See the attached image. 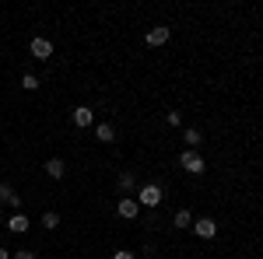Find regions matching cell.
Instances as JSON below:
<instances>
[{"mask_svg": "<svg viewBox=\"0 0 263 259\" xmlns=\"http://www.w3.org/2000/svg\"><path fill=\"white\" fill-rule=\"evenodd\" d=\"M137 203H141V207H158V203H162V186H155V182L141 186V193H137Z\"/></svg>", "mask_w": 263, "mask_h": 259, "instance_id": "1", "label": "cell"}, {"mask_svg": "<svg viewBox=\"0 0 263 259\" xmlns=\"http://www.w3.org/2000/svg\"><path fill=\"white\" fill-rule=\"evenodd\" d=\"M179 165L186 168V172H190V175H200L203 168H207V165H203V158L197 154V151H186V154L179 158Z\"/></svg>", "mask_w": 263, "mask_h": 259, "instance_id": "2", "label": "cell"}, {"mask_svg": "<svg viewBox=\"0 0 263 259\" xmlns=\"http://www.w3.org/2000/svg\"><path fill=\"white\" fill-rule=\"evenodd\" d=\"M28 49H32L35 60H49V56H53V42H49V39H32Z\"/></svg>", "mask_w": 263, "mask_h": 259, "instance_id": "3", "label": "cell"}, {"mask_svg": "<svg viewBox=\"0 0 263 259\" xmlns=\"http://www.w3.org/2000/svg\"><path fill=\"white\" fill-rule=\"evenodd\" d=\"M116 210H120V217H137V214H141V203H137V200L134 196H126V200H120V207H116Z\"/></svg>", "mask_w": 263, "mask_h": 259, "instance_id": "4", "label": "cell"}, {"mask_svg": "<svg viewBox=\"0 0 263 259\" xmlns=\"http://www.w3.org/2000/svg\"><path fill=\"white\" fill-rule=\"evenodd\" d=\"M193 231H197L200 238H214V235H218V224H214L211 217H200L197 224H193Z\"/></svg>", "mask_w": 263, "mask_h": 259, "instance_id": "5", "label": "cell"}, {"mask_svg": "<svg viewBox=\"0 0 263 259\" xmlns=\"http://www.w3.org/2000/svg\"><path fill=\"white\" fill-rule=\"evenodd\" d=\"M168 35H172V32H168L165 25H155V28L147 32V46H165V42H168Z\"/></svg>", "mask_w": 263, "mask_h": 259, "instance_id": "6", "label": "cell"}, {"mask_svg": "<svg viewBox=\"0 0 263 259\" xmlns=\"http://www.w3.org/2000/svg\"><path fill=\"white\" fill-rule=\"evenodd\" d=\"M91 123H95V112H91V109H88V105H78V109H74V126H91Z\"/></svg>", "mask_w": 263, "mask_h": 259, "instance_id": "7", "label": "cell"}, {"mask_svg": "<svg viewBox=\"0 0 263 259\" xmlns=\"http://www.w3.org/2000/svg\"><path fill=\"white\" fill-rule=\"evenodd\" d=\"M63 172H67V165H63L60 158H49V161H46V175H49V179H63Z\"/></svg>", "mask_w": 263, "mask_h": 259, "instance_id": "8", "label": "cell"}, {"mask_svg": "<svg viewBox=\"0 0 263 259\" xmlns=\"http://www.w3.org/2000/svg\"><path fill=\"white\" fill-rule=\"evenodd\" d=\"M0 200H4V203H11V207H21V196L7 186V182H0Z\"/></svg>", "mask_w": 263, "mask_h": 259, "instance_id": "9", "label": "cell"}, {"mask_svg": "<svg viewBox=\"0 0 263 259\" xmlns=\"http://www.w3.org/2000/svg\"><path fill=\"white\" fill-rule=\"evenodd\" d=\"M95 137H99L102 144H112V140H116V130H112L109 123H99V126H95Z\"/></svg>", "mask_w": 263, "mask_h": 259, "instance_id": "10", "label": "cell"}, {"mask_svg": "<svg viewBox=\"0 0 263 259\" xmlns=\"http://www.w3.org/2000/svg\"><path fill=\"white\" fill-rule=\"evenodd\" d=\"M7 228H11L14 235H25V231H28V217H25V214H14V217L7 221Z\"/></svg>", "mask_w": 263, "mask_h": 259, "instance_id": "11", "label": "cell"}, {"mask_svg": "<svg viewBox=\"0 0 263 259\" xmlns=\"http://www.w3.org/2000/svg\"><path fill=\"white\" fill-rule=\"evenodd\" d=\"M172 228H193V214L190 210H176V217H172Z\"/></svg>", "mask_w": 263, "mask_h": 259, "instance_id": "12", "label": "cell"}, {"mask_svg": "<svg viewBox=\"0 0 263 259\" xmlns=\"http://www.w3.org/2000/svg\"><path fill=\"white\" fill-rule=\"evenodd\" d=\"M182 140H186V144H190V151H197V147H200V130H186V133H182Z\"/></svg>", "mask_w": 263, "mask_h": 259, "instance_id": "13", "label": "cell"}, {"mask_svg": "<svg viewBox=\"0 0 263 259\" xmlns=\"http://www.w3.org/2000/svg\"><path fill=\"white\" fill-rule=\"evenodd\" d=\"M57 224H60V217H57L53 210H46V214H42V228H49V231H57Z\"/></svg>", "mask_w": 263, "mask_h": 259, "instance_id": "14", "label": "cell"}, {"mask_svg": "<svg viewBox=\"0 0 263 259\" xmlns=\"http://www.w3.org/2000/svg\"><path fill=\"white\" fill-rule=\"evenodd\" d=\"M21 88H25V91H35V88H39V77H35V74H25V77H21Z\"/></svg>", "mask_w": 263, "mask_h": 259, "instance_id": "15", "label": "cell"}, {"mask_svg": "<svg viewBox=\"0 0 263 259\" xmlns=\"http://www.w3.org/2000/svg\"><path fill=\"white\" fill-rule=\"evenodd\" d=\"M134 182H137V179H134L130 172H123V175H120V189H134Z\"/></svg>", "mask_w": 263, "mask_h": 259, "instance_id": "16", "label": "cell"}, {"mask_svg": "<svg viewBox=\"0 0 263 259\" xmlns=\"http://www.w3.org/2000/svg\"><path fill=\"white\" fill-rule=\"evenodd\" d=\"M165 119H168V126H179V123H182V116H179V112H168Z\"/></svg>", "mask_w": 263, "mask_h": 259, "instance_id": "17", "label": "cell"}, {"mask_svg": "<svg viewBox=\"0 0 263 259\" xmlns=\"http://www.w3.org/2000/svg\"><path fill=\"white\" fill-rule=\"evenodd\" d=\"M11 259H35V256H32L28 249H21V252H14V256H11Z\"/></svg>", "mask_w": 263, "mask_h": 259, "instance_id": "18", "label": "cell"}, {"mask_svg": "<svg viewBox=\"0 0 263 259\" xmlns=\"http://www.w3.org/2000/svg\"><path fill=\"white\" fill-rule=\"evenodd\" d=\"M112 259H134V252H112Z\"/></svg>", "mask_w": 263, "mask_h": 259, "instance_id": "19", "label": "cell"}, {"mask_svg": "<svg viewBox=\"0 0 263 259\" xmlns=\"http://www.w3.org/2000/svg\"><path fill=\"white\" fill-rule=\"evenodd\" d=\"M0 259H11V252H7V249H0Z\"/></svg>", "mask_w": 263, "mask_h": 259, "instance_id": "20", "label": "cell"}]
</instances>
